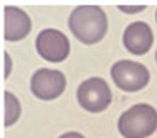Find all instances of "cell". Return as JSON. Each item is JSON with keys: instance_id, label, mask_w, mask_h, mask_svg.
Here are the masks:
<instances>
[{"instance_id": "cell-12", "label": "cell", "mask_w": 157, "mask_h": 138, "mask_svg": "<svg viewBox=\"0 0 157 138\" xmlns=\"http://www.w3.org/2000/svg\"><path fill=\"white\" fill-rule=\"evenodd\" d=\"M60 138H86L84 135L77 133V131H68V133H63Z\"/></svg>"}, {"instance_id": "cell-9", "label": "cell", "mask_w": 157, "mask_h": 138, "mask_svg": "<svg viewBox=\"0 0 157 138\" xmlns=\"http://www.w3.org/2000/svg\"><path fill=\"white\" fill-rule=\"evenodd\" d=\"M21 116V104L12 92H5V126H12Z\"/></svg>"}, {"instance_id": "cell-13", "label": "cell", "mask_w": 157, "mask_h": 138, "mask_svg": "<svg viewBox=\"0 0 157 138\" xmlns=\"http://www.w3.org/2000/svg\"><path fill=\"white\" fill-rule=\"evenodd\" d=\"M155 19H157V14H155Z\"/></svg>"}, {"instance_id": "cell-4", "label": "cell", "mask_w": 157, "mask_h": 138, "mask_svg": "<svg viewBox=\"0 0 157 138\" xmlns=\"http://www.w3.org/2000/svg\"><path fill=\"white\" fill-rule=\"evenodd\" d=\"M111 94L109 85L106 80L92 77V79L84 80L77 89V101L78 104L89 113H102L111 104Z\"/></svg>"}, {"instance_id": "cell-8", "label": "cell", "mask_w": 157, "mask_h": 138, "mask_svg": "<svg viewBox=\"0 0 157 138\" xmlns=\"http://www.w3.org/2000/svg\"><path fill=\"white\" fill-rule=\"evenodd\" d=\"M31 32V17L21 7H5V39L21 41Z\"/></svg>"}, {"instance_id": "cell-14", "label": "cell", "mask_w": 157, "mask_h": 138, "mask_svg": "<svg viewBox=\"0 0 157 138\" xmlns=\"http://www.w3.org/2000/svg\"><path fill=\"white\" fill-rule=\"evenodd\" d=\"M155 58H157V53H155Z\"/></svg>"}, {"instance_id": "cell-5", "label": "cell", "mask_w": 157, "mask_h": 138, "mask_svg": "<svg viewBox=\"0 0 157 138\" xmlns=\"http://www.w3.org/2000/svg\"><path fill=\"white\" fill-rule=\"evenodd\" d=\"M67 87V79L65 75L58 70L51 68H39L34 72L31 79V91L41 101H53L60 97Z\"/></svg>"}, {"instance_id": "cell-10", "label": "cell", "mask_w": 157, "mask_h": 138, "mask_svg": "<svg viewBox=\"0 0 157 138\" xmlns=\"http://www.w3.org/2000/svg\"><path fill=\"white\" fill-rule=\"evenodd\" d=\"M118 9H120L121 12H126V14H137V12L145 10V5H137V7H128V5H120Z\"/></svg>"}, {"instance_id": "cell-6", "label": "cell", "mask_w": 157, "mask_h": 138, "mask_svg": "<svg viewBox=\"0 0 157 138\" xmlns=\"http://www.w3.org/2000/svg\"><path fill=\"white\" fill-rule=\"evenodd\" d=\"M36 50L41 58L51 63H58L63 62L70 53V41L58 29H44L36 38Z\"/></svg>"}, {"instance_id": "cell-2", "label": "cell", "mask_w": 157, "mask_h": 138, "mask_svg": "<svg viewBox=\"0 0 157 138\" xmlns=\"http://www.w3.org/2000/svg\"><path fill=\"white\" fill-rule=\"evenodd\" d=\"M157 130V111L150 104H137L118 119V131L123 138H147Z\"/></svg>"}, {"instance_id": "cell-11", "label": "cell", "mask_w": 157, "mask_h": 138, "mask_svg": "<svg viewBox=\"0 0 157 138\" xmlns=\"http://www.w3.org/2000/svg\"><path fill=\"white\" fill-rule=\"evenodd\" d=\"M5 79H9L10 77V72H12V60H10V55H9L7 51H5Z\"/></svg>"}, {"instance_id": "cell-7", "label": "cell", "mask_w": 157, "mask_h": 138, "mask_svg": "<svg viewBox=\"0 0 157 138\" xmlns=\"http://www.w3.org/2000/svg\"><path fill=\"white\" fill-rule=\"evenodd\" d=\"M154 34L147 22H132L123 32V44L133 55H145L152 48Z\"/></svg>"}, {"instance_id": "cell-1", "label": "cell", "mask_w": 157, "mask_h": 138, "mask_svg": "<svg viewBox=\"0 0 157 138\" xmlns=\"http://www.w3.org/2000/svg\"><path fill=\"white\" fill-rule=\"evenodd\" d=\"M68 28L82 44H96L106 36L108 17L99 5H78L68 17Z\"/></svg>"}, {"instance_id": "cell-3", "label": "cell", "mask_w": 157, "mask_h": 138, "mask_svg": "<svg viewBox=\"0 0 157 138\" xmlns=\"http://www.w3.org/2000/svg\"><path fill=\"white\" fill-rule=\"evenodd\" d=\"M111 77L121 91L137 92L142 91L150 80V72L145 65L132 62V60H120L111 67Z\"/></svg>"}]
</instances>
